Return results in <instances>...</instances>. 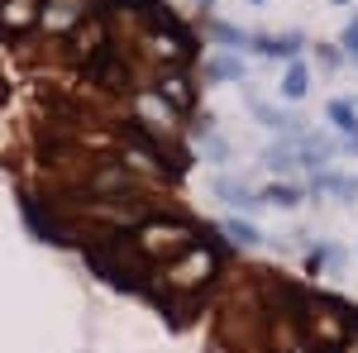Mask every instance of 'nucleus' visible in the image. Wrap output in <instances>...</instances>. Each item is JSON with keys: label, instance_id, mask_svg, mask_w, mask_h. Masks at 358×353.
I'll list each match as a JSON object with an SVG mask.
<instances>
[{"label": "nucleus", "instance_id": "nucleus-1", "mask_svg": "<svg viewBox=\"0 0 358 353\" xmlns=\"http://www.w3.org/2000/svg\"><path fill=\"white\" fill-rule=\"evenodd\" d=\"M210 191L220 196V201L229 206V210H234V215H258V210H263L258 191L248 187V182H239V177H229V172H220V177H210Z\"/></svg>", "mask_w": 358, "mask_h": 353}, {"label": "nucleus", "instance_id": "nucleus-2", "mask_svg": "<svg viewBox=\"0 0 358 353\" xmlns=\"http://www.w3.org/2000/svg\"><path fill=\"white\" fill-rule=\"evenodd\" d=\"M248 48H253L258 57H273V62L277 57H282V62H296L301 48H306V34L301 29H287V34H253Z\"/></svg>", "mask_w": 358, "mask_h": 353}, {"label": "nucleus", "instance_id": "nucleus-3", "mask_svg": "<svg viewBox=\"0 0 358 353\" xmlns=\"http://www.w3.org/2000/svg\"><path fill=\"white\" fill-rule=\"evenodd\" d=\"M310 196H315V201H320V196H339L344 206H354L358 201V177L354 172H334V167H325V172L310 177Z\"/></svg>", "mask_w": 358, "mask_h": 353}, {"label": "nucleus", "instance_id": "nucleus-4", "mask_svg": "<svg viewBox=\"0 0 358 353\" xmlns=\"http://www.w3.org/2000/svg\"><path fill=\"white\" fill-rule=\"evenodd\" d=\"M206 82H215V86H244L248 82L244 53H215L210 62H206Z\"/></svg>", "mask_w": 358, "mask_h": 353}, {"label": "nucleus", "instance_id": "nucleus-5", "mask_svg": "<svg viewBox=\"0 0 358 353\" xmlns=\"http://www.w3.org/2000/svg\"><path fill=\"white\" fill-rule=\"evenodd\" d=\"M187 253H192V263H187V268H172V277H167L172 287H196V282H206V277L215 272V258H210L206 248H196V244H192Z\"/></svg>", "mask_w": 358, "mask_h": 353}, {"label": "nucleus", "instance_id": "nucleus-6", "mask_svg": "<svg viewBox=\"0 0 358 353\" xmlns=\"http://www.w3.org/2000/svg\"><path fill=\"white\" fill-rule=\"evenodd\" d=\"M306 91H310V62H287V72H282V82H277V96L282 101H306Z\"/></svg>", "mask_w": 358, "mask_h": 353}, {"label": "nucleus", "instance_id": "nucleus-7", "mask_svg": "<svg viewBox=\"0 0 358 353\" xmlns=\"http://www.w3.org/2000/svg\"><path fill=\"white\" fill-rule=\"evenodd\" d=\"M20 210H24L29 229H34L43 244H67V234L57 229V219H53V215H43V210H38V201H29V196H24V201H20Z\"/></svg>", "mask_w": 358, "mask_h": 353}, {"label": "nucleus", "instance_id": "nucleus-8", "mask_svg": "<svg viewBox=\"0 0 358 353\" xmlns=\"http://www.w3.org/2000/svg\"><path fill=\"white\" fill-rule=\"evenodd\" d=\"M220 229H224V239H229V244H239V248H258V244H263V229H258L248 215H229Z\"/></svg>", "mask_w": 358, "mask_h": 353}, {"label": "nucleus", "instance_id": "nucleus-9", "mask_svg": "<svg viewBox=\"0 0 358 353\" xmlns=\"http://www.w3.org/2000/svg\"><path fill=\"white\" fill-rule=\"evenodd\" d=\"M263 167H268V172H292V167H301L296 163V138L268 143V148H263Z\"/></svg>", "mask_w": 358, "mask_h": 353}, {"label": "nucleus", "instance_id": "nucleus-10", "mask_svg": "<svg viewBox=\"0 0 358 353\" xmlns=\"http://www.w3.org/2000/svg\"><path fill=\"white\" fill-rule=\"evenodd\" d=\"M258 201L273 206V210H296L301 206V191L292 187V182H268V187L258 191Z\"/></svg>", "mask_w": 358, "mask_h": 353}, {"label": "nucleus", "instance_id": "nucleus-11", "mask_svg": "<svg viewBox=\"0 0 358 353\" xmlns=\"http://www.w3.org/2000/svg\"><path fill=\"white\" fill-rule=\"evenodd\" d=\"M325 120H330L339 134H354V129H358V106L349 101V96H339V101L325 106Z\"/></svg>", "mask_w": 358, "mask_h": 353}, {"label": "nucleus", "instance_id": "nucleus-12", "mask_svg": "<svg viewBox=\"0 0 358 353\" xmlns=\"http://www.w3.org/2000/svg\"><path fill=\"white\" fill-rule=\"evenodd\" d=\"M210 38H215V43H224V53H244L253 34H248V29H239V24H210Z\"/></svg>", "mask_w": 358, "mask_h": 353}, {"label": "nucleus", "instance_id": "nucleus-13", "mask_svg": "<svg viewBox=\"0 0 358 353\" xmlns=\"http://www.w3.org/2000/svg\"><path fill=\"white\" fill-rule=\"evenodd\" d=\"M91 191H115V187H129V172L124 167H106V172H96L91 182H86Z\"/></svg>", "mask_w": 358, "mask_h": 353}, {"label": "nucleus", "instance_id": "nucleus-14", "mask_svg": "<svg viewBox=\"0 0 358 353\" xmlns=\"http://www.w3.org/2000/svg\"><path fill=\"white\" fill-rule=\"evenodd\" d=\"M201 158H210L215 167H224V163H229V143L215 138V134H201Z\"/></svg>", "mask_w": 358, "mask_h": 353}, {"label": "nucleus", "instance_id": "nucleus-15", "mask_svg": "<svg viewBox=\"0 0 358 353\" xmlns=\"http://www.w3.org/2000/svg\"><path fill=\"white\" fill-rule=\"evenodd\" d=\"M339 48L354 57V67H358V15L349 20V24H344V34H339Z\"/></svg>", "mask_w": 358, "mask_h": 353}, {"label": "nucleus", "instance_id": "nucleus-16", "mask_svg": "<svg viewBox=\"0 0 358 353\" xmlns=\"http://www.w3.org/2000/svg\"><path fill=\"white\" fill-rule=\"evenodd\" d=\"M320 62H325V67H339V53H334V48H325V43H320Z\"/></svg>", "mask_w": 358, "mask_h": 353}, {"label": "nucleus", "instance_id": "nucleus-17", "mask_svg": "<svg viewBox=\"0 0 358 353\" xmlns=\"http://www.w3.org/2000/svg\"><path fill=\"white\" fill-rule=\"evenodd\" d=\"M339 148H344V153H354V158H358V129H354V134H344V143H339Z\"/></svg>", "mask_w": 358, "mask_h": 353}, {"label": "nucleus", "instance_id": "nucleus-18", "mask_svg": "<svg viewBox=\"0 0 358 353\" xmlns=\"http://www.w3.org/2000/svg\"><path fill=\"white\" fill-rule=\"evenodd\" d=\"M196 5H201V10H210V5H215V0H196Z\"/></svg>", "mask_w": 358, "mask_h": 353}, {"label": "nucleus", "instance_id": "nucleus-19", "mask_svg": "<svg viewBox=\"0 0 358 353\" xmlns=\"http://www.w3.org/2000/svg\"><path fill=\"white\" fill-rule=\"evenodd\" d=\"M248 5H268V0H248Z\"/></svg>", "mask_w": 358, "mask_h": 353}, {"label": "nucleus", "instance_id": "nucleus-20", "mask_svg": "<svg viewBox=\"0 0 358 353\" xmlns=\"http://www.w3.org/2000/svg\"><path fill=\"white\" fill-rule=\"evenodd\" d=\"M330 5H349V0H330Z\"/></svg>", "mask_w": 358, "mask_h": 353}, {"label": "nucleus", "instance_id": "nucleus-21", "mask_svg": "<svg viewBox=\"0 0 358 353\" xmlns=\"http://www.w3.org/2000/svg\"><path fill=\"white\" fill-rule=\"evenodd\" d=\"M354 106H358V101H354Z\"/></svg>", "mask_w": 358, "mask_h": 353}]
</instances>
